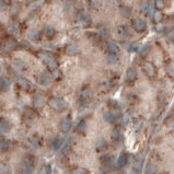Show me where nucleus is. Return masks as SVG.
Returning a JSON list of instances; mask_svg holds the SVG:
<instances>
[{
    "mask_svg": "<svg viewBox=\"0 0 174 174\" xmlns=\"http://www.w3.org/2000/svg\"><path fill=\"white\" fill-rule=\"evenodd\" d=\"M38 57H40L41 60H42L43 63H44L45 65L49 68V69H51V70H56V68H57V63H56L55 58H54L51 54H48V53H41L40 55H38Z\"/></svg>",
    "mask_w": 174,
    "mask_h": 174,
    "instance_id": "1",
    "label": "nucleus"
},
{
    "mask_svg": "<svg viewBox=\"0 0 174 174\" xmlns=\"http://www.w3.org/2000/svg\"><path fill=\"white\" fill-rule=\"evenodd\" d=\"M48 103L49 106L55 109V111H64L68 107L67 102L61 98H51Z\"/></svg>",
    "mask_w": 174,
    "mask_h": 174,
    "instance_id": "2",
    "label": "nucleus"
},
{
    "mask_svg": "<svg viewBox=\"0 0 174 174\" xmlns=\"http://www.w3.org/2000/svg\"><path fill=\"white\" fill-rule=\"evenodd\" d=\"M33 170H34V163L33 160L30 158H25L20 164V174H32Z\"/></svg>",
    "mask_w": 174,
    "mask_h": 174,
    "instance_id": "3",
    "label": "nucleus"
},
{
    "mask_svg": "<svg viewBox=\"0 0 174 174\" xmlns=\"http://www.w3.org/2000/svg\"><path fill=\"white\" fill-rule=\"evenodd\" d=\"M36 81L41 86H47L51 82V74L46 71L41 72V74H38L36 76Z\"/></svg>",
    "mask_w": 174,
    "mask_h": 174,
    "instance_id": "4",
    "label": "nucleus"
},
{
    "mask_svg": "<svg viewBox=\"0 0 174 174\" xmlns=\"http://www.w3.org/2000/svg\"><path fill=\"white\" fill-rule=\"evenodd\" d=\"M132 28L135 29L136 32L141 33L147 29V24L144 20H141V19H139V18H136L132 20Z\"/></svg>",
    "mask_w": 174,
    "mask_h": 174,
    "instance_id": "5",
    "label": "nucleus"
},
{
    "mask_svg": "<svg viewBox=\"0 0 174 174\" xmlns=\"http://www.w3.org/2000/svg\"><path fill=\"white\" fill-rule=\"evenodd\" d=\"M142 69H144V71L146 72V74L149 77V78H153V77H156L157 69H156V67H154L153 64L145 63L144 66H142Z\"/></svg>",
    "mask_w": 174,
    "mask_h": 174,
    "instance_id": "6",
    "label": "nucleus"
},
{
    "mask_svg": "<svg viewBox=\"0 0 174 174\" xmlns=\"http://www.w3.org/2000/svg\"><path fill=\"white\" fill-rule=\"evenodd\" d=\"M106 51H109V53H113V54H118L119 53V47L118 45L116 44L115 42H113V41H109V42H106Z\"/></svg>",
    "mask_w": 174,
    "mask_h": 174,
    "instance_id": "7",
    "label": "nucleus"
},
{
    "mask_svg": "<svg viewBox=\"0 0 174 174\" xmlns=\"http://www.w3.org/2000/svg\"><path fill=\"white\" fill-rule=\"evenodd\" d=\"M33 104L36 109H41L43 107L44 105V98H43V95L40 94V93H36L34 95V98H33Z\"/></svg>",
    "mask_w": 174,
    "mask_h": 174,
    "instance_id": "8",
    "label": "nucleus"
},
{
    "mask_svg": "<svg viewBox=\"0 0 174 174\" xmlns=\"http://www.w3.org/2000/svg\"><path fill=\"white\" fill-rule=\"evenodd\" d=\"M136 78H137V70H136V68H135L134 66H132V67H129L127 69L126 79H127L128 81H134Z\"/></svg>",
    "mask_w": 174,
    "mask_h": 174,
    "instance_id": "9",
    "label": "nucleus"
},
{
    "mask_svg": "<svg viewBox=\"0 0 174 174\" xmlns=\"http://www.w3.org/2000/svg\"><path fill=\"white\" fill-rule=\"evenodd\" d=\"M78 19H79V21L81 22L83 25H90L91 24V18L88 13L86 12H80L79 16H78Z\"/></svg>",
    "mask_w": 174,
    "mask_h": 174,
    "instance_id": "10",
    "label": "nucleus"
},
{
    "mask_svg": "<svg viewBox=\"0 0 174 174\" xmlns=\"http://www.w3.org/2000/svg\"><path fill=\"white\" fill-rule=\"evenodd\" d=\"M72 123L70 121V118H64L60 123V129L63 132H68L70 129H71Z\"/></svg>",
    "mask_w": 174,
    "mask_h": 174,
    "instance_id": "11",
    "label": "nucleus"
},
{
    "mask_svg": "<svg viewBox=\"0 0 174 174\" xmlns=\"http://www.w3.org/2000/svg\"><path fill=\"white\" fill-rule=\"evenodd\" d=\"M11 87V81H10L9 78H2L0 80V91L1 92H6L8 91Z\"/></svg>",
    "mask_w": 174,
    "mask_h": 174,
    "instance_id": "12",
    "label": "nucleus"
},
{
    "mask_svg": "<svg viewBox=\"0 0 174 174\" xmlns=\"http://www.w3.org/2000/svg\"><path fill=\"white\" fill-rule=\"evenodd\" d=\"M11 129V124L8 119L6 118H0V132H8Z\"/></svg>",
    "mask_w": 174,
    "mask_h": 174,
    "instance_id": "13",
    "label": "nucleus"
},
{
    "mask_svg": "<svg viewBox=\"0 0 174 174\" xmlns=\"http://www.w3.org/2000/svg\"><path fill=\"white\" fill-rule=\"evenodd\" d=\"M128 163V154L127 153H122L117 159V167H124Z\"/></svg>",
    "mask_w": 174,
    "mask_h": 174,
    "instance_id": "14",
    "label": "nucleus"
},
{
    "mask_svg": "<svg viewBox=\"0 0 174 174\" xmlns=\"http://www.w3.org/2000/svg\"><path fill=\"white\" fill-rule=\"evenodd\" d=\"M142 162H144V157L139 156L137 158V160L135 161V164H134V171H135V173H139V172L141 171Z\"/></svg>",
    "mask_w": 174,
    "mask_h": 174,
    "instance_id": "15",
    "label": "nucleus"
},
{
    "mask_svg": "<svg viewBox=\"0 0 174 174\" xmlns=\"http://www.w3.org/2000/svg\"><path fill=\"white\" fill-rule=\"evenodd\" d=\"M66 51H67L68 55H74L79 51V48H78L77 44H69L66 48Z\"/></svg>",
    "mask_w": 174,
    "mask_h": 174,
    "instance_id": "16",
    "label": "nucleus"
},
{
    "mask_svg": "<svg viewBox=\"0 0 174 174\" xmlns=\"http://www.w3.org/2000/svg\"><path fill=\"white\" fill-rule=\"evenodd\" d=\"M61 140L59 139V138H57V137H54L53 139H51V148L54 149V150H58V148H60L61 147Z\"/></svg>",
    "mask_w": 174,
    "mask_h": 174,
    "instance_id": "17",
    "label": "nucleus"
},
{
    "mask_svg": "<svg viewBox=\"0 0 174 174\" xmlns=\"http://www.w3.org/2000/svg\"><path fill=\"white\" fill-rule=\"evenodd\" d=\"M70 146H71V138L68 137V139H66L65 144L61 145V152H63L64 154H66V153H67L68 151H69Z\"/></svg>",
    "mask_w": 174,
    "mask_h": 174,
    "instance_id": "18",
    "label": "nucleus"
},
{
    "mask_svg": "<svg viewBox=\"0 0 174 174\" xmlns=\"http://www.w3.org/2000/svg\"><path fill=\"white\" fill-rule=\"evenodd\" d=\"M106 60L109 61V64H116L118 61V55H117V54L109 53L106 56Z\"/></svg>",
    "mask_w": 174,
    "mask_h": 174,
    "instance_id": "19",
    "label": "nucleus"
},
{
    "mask_svg": "<svg viewBox=\"0 0 174 174\" xmlns=\"http://www.w3.org/2000/svg\"><path fill=\"white\" fill-rule=\"evenodd\" d=\"M104 119L107 122V123H114L116 121V116L114 115V113L112 112H105L104 113Z\"/></svg>",
    "mask_w": 174,
    "mask_h": 174,
    "instance_id": "20",
    "label": "nucleus"
},
{
    "mask_svg": "<svg viewBox=\"0 0 174 174\" xmlns=\"http://www.w3.org/2000/svg\"><path fill=\"white\" fill-rule=\"evenodd\" d=\"M19 84L22 87V88L24 89V90H28L29 88H30V82L28 81V80L25 79V78H22V77H19Z\"/></svg>",
    "mask_w": 174,
    "mask_h": 174,
    "instance_id": "21",
    "label": "nucleus"
},
{
    "mask_svg": "<svg viewBox=\"0 0 174 174\" xmlns=\"http://www.w3.org/2000/svg\"><path fill=\"white\" fill-rule=\"evenodd\" d=\"M28 37H30L32 41H37V40H38V37H40V33L37 32V31H35V30L29 31V32H28Z\"/></svg>",
    "mask_w": 174,
    "mask_h": 174,
    "instance_id": "22",
    "label": "nucleus"
},
{
    "mask_svg": "<svg viewBox=\"0 0 174 174\" xmlns=\"http://www.w3.org/2000/svg\"><path fill=\"white\" fill-rule=\"evenodd\" d=\"M56 32L55 30H54L53 28H51V26H47L46 29H45V35H46L47 38H53L54 36H55Z\"/></svg>",
    "mask_w": 174,
    "mask_h": 174,
    "instance_id": "23",
    "label": "nucleus"
},
{
    "mask_svg": "<svg viewBox=\"0 0 174 174\" xmlns=\"http://www.w3.org/2000/svg\"><path fill=\"white\" fill-rule=\"evenodd\" d=\"M89 99V90H82L81 93H80V102L81 103H84L87 102Z\"/></svg>",
    "mask_w": 174,
    "mask_h": 174,
    "instance_id": "24",
    "label": "nucleus"
},
{
    "mask_svg": "<svg viewBox=\"0 0 174 174\" xmlns=\"http://www.w3.org/2000/svg\"><path fill=\"white\" fill-rule=\"evenodd\" d=\"M13 66L16 68V69H20V70L25 69V65H24L23 61L20 60V59H14V60H13Z\"/></svg>",
    "mask_w": 174,
    "mask_h": 174,
    "instance_id": "25",
    "label": "nucleus"
},
{
    "mask_svg": "<svg viewBox=\"0 0 174 174\" xmlns=\"http://www.w3.org/2000/svg\"><path fill=\"white\" fill-rule=\"evenodd\" d=\"M112 139L115 144H118L119 140H121V132L119 130H114L113 135H112Z\"/></svg>",
    "mask_w": 174,
    "mask_h": 174,
    "instance_id": "26",
    "label": "nucleus"
},
{
    "mask_svg": "<svg viewBox=\"0 0 174 174\" xmlns=\"http://www.w3.org/2000/svg\"><path fill=\"white\" fill-rule=\"evenodd\" d=\"M153 19H154V22H161L163 20V13L160 11V10H158V11H156V13H154V16H153Z\"/></svg>",
    "mask_w": 174,
    "mask_h": 174,
    "instance_id": "27",
    "label": "nucleus"
},
{
    "mask_svg": "<svg viewBox=\"0 0 174 174\" xmlns=\"http://www.w3.org/2000/svg\"><path fill=\"white\" fill-rule=\"evenodd\" d=\"M51 167L48 164H46L40 170V172H38L37 174H51Z\"/></svg>",
    "mask_w": 174,
    "mask_h": 174,
    "instance_id": "28",
    "label": "nucleus"
},
{
    "mask_svg": "<svg viewBox=\"0 0 174 174\" xmlns=\"http://www.w3.org/2000/svg\"><path fill=\"white\" fill-rule=\"evenodd\" d=\"M150 3L148 2V1H144V2L141 3V10L144 13H149V11H150Z\"/></svg>",
    "mask_w": 174,
    "mask_h": 174,
    "instance_id": "29",
    "label": "nucleus"
},
{
    "mask_svg": "<svg viewBox=\"0 0 174 174\" xmlns=\"http://www.w3.org/2000/svg\"><path fill=\"white\" fill-rule=\"evenodd\" d=\"M154 3H156V7L158 10H163L165 7V3H164V0H154Z\"/></svg>",
    "mask_w": 174,
    "mask_h": 174,
    "instance_id": "30",
    "label": "nucleus"
},
{
    "mask_svg": "<svg viewBox=\"0 0 174 174\" xmlns=\"http://www.w3.org/2000/svg\"><path fill=\"white\" fill-rule=\"evenodd\" d=\"M89 6L93 9H99L100 7V2H99V0H88Z\"/></svg>",
    "mask_w": 174,
    "mask_h": 174,
    "instance_id": "31",
    "label": "nucleus"
},
{
    "mask_svg": "<svg viewBox=\"0 0 174 174\" xmlns=\"http://www.w3.org/2000/svg\"><path fill=\"white\" fill-rule=\"evenodd\" d=\"M16 43L14 42V41L9 40V41L6 42V48L7 49H14L16 48Z\"/></svg>",
    "mask_w": 174,
    "mask_h": 174,
    "instance_id": "32",
    "label": "nucleus"
},
{
    "mask_svg": "<svg viewBox=\"0 0 174 174\" xmlns=\"http://www.w3.org/2000/svg\"><path fill=\"white\" fill-rule=\"evenodd\" d=\"M117 32H118V34L121 35V36H123V37H125L126 35L128 34L126 26H118V29H117Z\"/></svg>",
    "mask_w": 174,
    "mask_h": 174,
    "instance_id": "33",
    "label": "nucleus"
},
{
    "mask_svg": "<svg viewBox=\"0 0 174 174\" xmlns=\"http://www.w3.org/2000/svg\"><path fill=\"white\" fill-rule=\"evenodd\" d=\"M167 71L170 77L174 78V63L169 64V66H167Z\"/></svg>",
    "mask_w": 174,
    "mask_h": 174,
    "instance_id": "34",
    "label": "nucleus"
},
{
    "mask_svg": "<svg viewBox=\"0 0 174 174\" xmlns=\"http://www.w3.org/2000/svg\"><path fill=\"white\" fill-rule=\"evenodd\" d=\"M9 148V141H7L6 139L0 140V150H6Z\"/></svg>",
    "mask_w": 174,
    "mask_h": 174,
    "instance_id": "35",
    "label": "nucleus"
},
{
    "mask_svg": "<svg viewBox=\"0 0 174 174\" xmlns=\"http://www.w3.org/2000/svg\"><path fill=\"white\" fill-rule=\"evenodd\" d=\"M86 128V121H80L79 124L77 125V130L79 132H82Z\"/></svg>",
    "mask_w": 174,
    "mask_h": 174,
    "instance_id": "36",
    "label": "nucleus"
},
{
    "mask_svg": "<svg viewBox=\"0 0 174 174\" xmlns=\"http://www.w3.org/2000/svg\"><path fill=\"white\" fill-rule=\"evenodd\" d=\"M71 174H87V170L83 169V167H76L71 172Z\"/></svg>",
    "mask_w": 174,
    "mask_h": 174,
    "instance_id": "37",
    "label": "nucleus"
},
{
    "mask_svg": "<svg viewBox=\"0 0 174 174\" xmlns=\"http://www.w3.org/2000/svg\"><path fill=\"white\" fill-rule=\"evenodd\" d=\"M105 148H106V142H105L104 139L101 138L98 141V149L99 150H103V149H105Z\"/></svg>",
    "mask_w": 174,
    "mask_h": 174,
    "instance_id": "38",
    "label": "nucleus"
},
{
    "mask_svg": "<svg viewBox=\"0 0 174 174\" xmlns=\"http://www.w3.org/2000/svg\"><path fill=\"white\" fill-rule=\"evenodd\" d=\"M165 125L170 128H174V116H171V117H169V118L167 119Z\"/></svg>",
    "mask_w": 174,
    "mask_h": 174,
    "instance_id": "39",
    "label": "nucleus"
},
{
    "mask_svg": "<svg viewBox=\"0 0 174 174\" xmlns=\"http://www.w3.org/2000/svg\"><path fill=\"white\" fill-rule=\"evenodd\" d=\"M0 173L2 174H9V169L6 167L3 163H0Z\"/></svg>",
    "mask_w": 174,
    "mask_h": 174,
    "instance_id": "40",
    "label": "nucleus"
},
{
    "mask_svg": "<svg viewBox=\"0 0 174 174\" xmlns=\"http://www.w3.org/2000/svg\"><path fill=\"white\" fill-rule=\"evenodd\" d=\"M148 51H149V46H148V45H145V46H142L141 49H140V55L144 57V56L147 55V53H148Z\"/></svg>",
    "mask_w": 174,
    "mask_h": 174,
    "instance_id": "41",
    "label": "nucleus"
},
{
    "mask_svg": "<svg viewBox=\"0 0 174 174\" xmlns=\"http://www.w3.org/2000/svg\"><path fill=\"white\" fill-rule=\"evenodd\" d=\"M6 8H7V3H6V1H3V0H0V12L3 11Z\"/></svg>",
    "mask_w": 174,
    "mask_h": 174,
    "instance_id": "42",
    "label": "nucleus"
},
{
    "mask_svg": "<svg viewBox=\"0 0 174 174\" xmlns=\"http://www.w3.org/2000/svg\"><path fill=\"white\" fill-rule=\"evenodd\" d=\"M154 173V167H151V165H148L147 167V174H153Z\"/></svg>",
    "mask_w": 174,
    "mask_h": 174,
    "instance_id": "43",
    "label": "nucleus"
},
{
    "mask_svg": "<svg viewBox=\"0 0 174 174\" xmlns=\"http://www.w3.org/2000/svg\"><path fill=\"white\" fill-rule=\"evenodd\" d=\"M30 141H31V144H32V145H34V147H37V140H36V138L32 137L30 139Z\"/></svg>",
    "mask_w": 174,
    "mask_h": 174,
    "instance_id": "44",
    "label": "nucleus"
},
{
    "mask_svg": "<svg viewBox=\"0 0 174 174\" xmlns=\"http://www.w3.org/2000/svg\"><path fill=\"white\" fill-rule=\"evenodd\" d=\"M170 41H171V42L174 44V33L172 35H170Z\"/></svg>",
    "mask_w": 174,
    "mask_h": 174,
    "instance_id": "45",
    "label": "nucleus"
}]
</instances>
